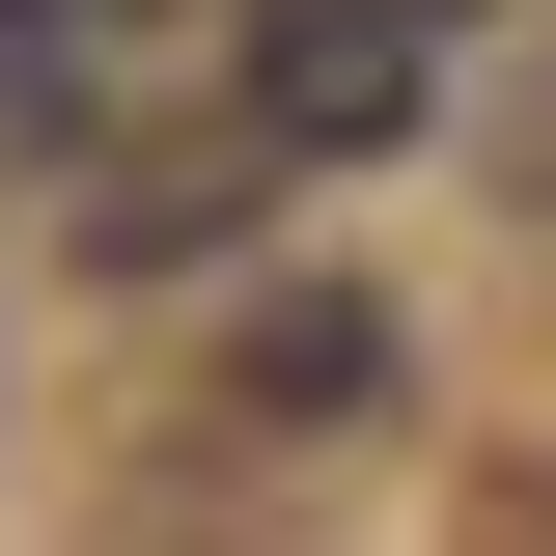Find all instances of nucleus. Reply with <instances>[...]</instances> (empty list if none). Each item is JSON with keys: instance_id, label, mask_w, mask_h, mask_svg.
Returning a JSON list of instances; mask_svg holds the SVG:
<instances>
[{"instance_id": "1", "label": "nucleus", "mask_w": 556, "mask_h": 556, "mask_svg": "<svg viewBox=\"0 0 556 556\" xmlns=\"http://www.w3.org/2000/svg\"><path fill=\"white\" fill-rule=\"evenodd\" d=\"M417 56H445V0H251V112L306 139V167H362V139L417 112Z\"/></svg>"}, {"instance_id": "2", "label": "nucleus", "mask_w": 556, "mask_h": 556, "mask_svg": "<svg viewBox=\"0 0 556 556\" xmlns=\"http://www.w3.org/2000/svg\"><path fill=\"white\" fill-rule=\"evenodd\" d=\"M278 167H306L278 112H251V139H195V167H112V195H84V251H112V278H167V251H223V223H251Z\"/></svg>"}, {"instance_id": "3", "label": "nucleus", "mask_w": 556, "mask_h": 556, "mask_svg": "<svg viewBox=\"0 0 556 556\" xmlns=\"http://www.w3.org/2000/svg\"><path fill=\"white\" fill-rule=\"evenodd\" d=\"M167 28H195V0H0V56H28V84H139Z\"/></svg>"}]
</instances>
